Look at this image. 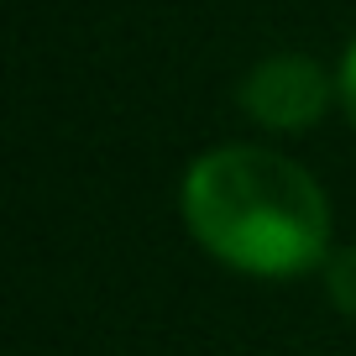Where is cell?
<instances>
[{"label":"cell","instance_id":"6da1fadb","mask_svg":"<svg viewBox=\"0 0 356 356\" xmlns=\"http://www.w3.org/2000/svg\"><path fill=\"white\" fill-rule=\"evenodd\" d=\"M184 220L204 252L257 278L304 273L330 246L320 184L267 147L204 152L184 178Z\"/></svg>","mask_w":356,"mask_h":356},{"label":"cell","instance_id":"7a4b0ae2","mask_svg":"<svg viewBox=\"0 0 356 356\" xmlns=\"http://www.w3.org/2000/svg\"><path fill=\"white\" fill-rule=\"evenodd\" d=\"M241 105L273 131H304L325 115L330 105V74H325L314 58L299 53H278L257 63L241 84Z\"/></svg>","mask_w":356,"mask_h":356},{"label":"cell","instance_id":"3957f363","mask_svg":"<svg viewBox=\"0 0 356 356\" xmlns=\"http://www.w3.org/2000/svg\"><path fill=\"white\" fill-rule=\"evenodd\" d=\"M325 293H330V304L341 314L356 320V246H341V252L330 257V267H325Z\"/></svg>","mask_w":356,"mask_h":356},{"label":"cell","instance_id":"277c9868","mask_svg":"<svg viewBox=\"0 0 356 356\" xmlns=\"http://www.w3.org/2000/svg\"><path fill=\"white\" fill-rule=\"evenodd\" d=\"M341 100H346V115H351V126H356V42H351V53H346V63H341Z\"/></svg>","mask_w":356,"mask_h":356}]
</instances>
